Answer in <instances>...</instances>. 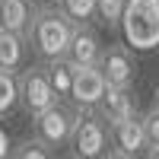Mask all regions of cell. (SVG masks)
<instances>
[{
    "instance_id": "obj_17",
    "label": "cell",
    "mask_w": 159,
    "mask_h": 159,
    "mask_svg": "<svg viewBox=\"0 0 159 159\" xmlns=\"http://www.w3.org/2000/svg\"><path fill=\"white\" fill-rule=\"evenodd\" d=\"M10 159H54V153H51L42 140H35V137H25L19 140L16 147H13Z\"/></svg>"
},
{
    "instance_id": "obj_2",
    "label": "cell",
    "mask_w": 159,
    "mask_h": 159,
    "mask_svg": "<svg viewBox=\"0 0 159 159\" xmlns=\"http://www.w3.org/2000/svg\"><path fill=\"white\" fill-rule=\"evenodd\" d=\"M124 45L134 51L159 48V0H127L121 16Z\"/></svg>"
},
{
    "instance_id": "obj_9",
    "label": "cell",
    "mask_w": 159,
    "mask_h": 159,
    "mask_svg": "<svg viewBox=\"0 0 159 159\" xmlns=\"http://www.w3.org/2000/svg\"><path fill=\"white\" fill-rule=\"evenodd\" d=\"M102 57V38L89 22H76L73 35H70V48H67V61L73 67H96Z\"/></svg>"
},
{
    "instance_id": "obj_13",
    "label": "cell",
    "mask_w": 159,
    "mask_h": 159,
    "mask_svg": "<svg viewBox=\"0 0 159 159\" xmlns=\"http://www.w3.org/2000/svg\"><path fill=\"white\" fill-rule=\"evenodd\" d=\"M48 80H51V89H54L57 102H70V89H73V64L67 57H57V61H48L45 64Z\"/></svg>"
},
{
    "instance_id": "obj_10",
    "label": "cell",
    "mask_w": 159,
    "mask_h": 159,
    "mask_svg": "<svg viewBox=\"0 0 159 159\" xmlns=\"http://www.w3.org/2000/svg\"><path fill=\"white\" fill-rule=\"evenodd\" d=\"M96 111L102 115V121H108V124L137 115V96H134V89H130V86H108Z\"/></svg>"
},
{
    "instance_id": "obj_3",
    "label": "cell",
    "mask_w": 159,
    "mask_h": 159,
    "mask_svg": "<svg viewBox=\"0 0 159 159\" xmlns=\"http://www.w3.org/2000/svg\"><path fill=\"white\" fill-rule=\"evenodd\" d=\"M70 150L76 159H102L105 153H111L108 121H102L99 111L76 115V124H73V134H70Z\"/></svg>"
},
{
    "instance_id": "obj_7",
    "label": "cell",
    "mask_w": 159,
    "mask_h": 159,
    "mask_svg": "<svg viewBox=\"0 0 159 159\" xmlns=\"http://www.w3.org/2000/svg\"><path fill=\"white\" fill-rule=\"evenodd\" d=\"M108 140H111V153L127 156V159L143 156V153H147V147H150L147 130H143V124H140V118H137V115L124 118V121L108 124Z\"/></svg>"
},
{
    "instance_id": "obj_14",
    "label": "cell",
    "mask_w": 159,
    "mask_h": 159,
    "mask_svg": "<svg viewBox=\"0 0 159 159\" xmlns=\"http://www.w3.org/2000/svg\"><path fill=\"white\" fill-rule=\"evenodd\" d=\"M19 105V76L10 70H0V118L16 111Z\"/></svg>"
},
{
    "instance_id": "obj_16",
    "label": "cell",
    "mask_w": 159,
    "mask_h": 159,
    "mask_svg": "<svg viewBox=\"0 0 159 159\" xmlns=\"http://www.w3.org/2000/svg\"><path fill=\"white\" fill-rule=\"evenodd\" d=\"M124 7H127V0H96V19L108 29H115V25H121Z\"/></svg>"
},
{
    "instance_id": "obj_18",
    "label": "cell",
    "mask_w": 159,
    "mask_h": 159,
    "mask_svg": "<svg viewBox=\"0 0 159 159\" xmlns=\"http://www.w3.org/2000/svg\"><path fill=\"white\" fill-rule=\"evenodd\" d=\"M140 124H143V130H147V140L159 143V105H153L150 111L140 115Z\"/></svg>"
},
{
    "instance_id": "obj_12",
    "label": "cell",
    "mask_w": 159,
    "mask_h": 159,
    "mask_svg": "<svg viewBox=\"0 0 159 159\" xmlns=\"http://www.w3.org/2000/svg\"><path fill=\"white\" fill-rule=\"evenodd\" d=\"M32 25V0H0V29L29 35Z\"/></svg>"
},
{
    "instance_id": "obj_19",
    "label": "cell",
    "mask_w": 159,
    "mask_h": 159,
    "mask_svg": "<svg viewBox=\"0 0 159 159\" xmlns=\"http://www.w3.org/2000/svg\"><path fill=\"white\" fill-rule=\"evenodd\" d=\"M10 153H13V143H10V137H7L3 124H0V159H10Z\"/></svg>"
},
{
    "instance_id": "obj_15",
    "label": "cell",
    "mask_w": 159,
    "mask_h": 159,
    "mask_svg": "<svg viewBox=\"0 0 159 159\" xmlns=\"http://www.w3.org/2000/svg\"><path fill=\"white\" fill-rule=\"evenodd\" d=\"M57 10L73 25L76 22H89L92 16H96V0H57Z\"/></svg>"
},
{
    "instance_id": "obj_21",
    "label": "cell",
    "mask_w": 159,
    "mask_h": 159,
    "mask_svg": "<svg viewBox=\"0 0 159 159\" xmlns=\"http://www.w3.org/2000/svg\"><path fill=\"white\" fill-rule=\"evenodd\" d=\"M102 159H127V156H118V153H105Z\"/></svg>"
},
{
    "instance_id": "obj_22",
    "label": "cell",
    "mask_w": 159,
    "mask_h": 159,
    "mask_svg": "<svg viewBox=\"0 0 159 159\" xmlns=\"http://www.w3.org/2000/svg\"><path fill=\"white\" fill-rule=\"evenodd\" d=\"M156 105H159V86H156Z\"/></svg>"
},
{
    "instance_id": "obj_23",
    "label": "cell",
    "mask_w": 159,
    "mask_h": 159,
    "mask_svg": "<svg viewBox=\"0 0 159 159\" xmlns=\"http://www.w3.org/2000/svg\"><path fill=\"white\" fill-rule=\"evenodd\" d=\"M70 159H76V156H70Z\"/></svg>"
},
{
    "instance_id": "obj_4",
    "label": "cell",
    "mask_w": 159,
    "mask_h": 159,
    "mask_svg": "<svg viewBox=\"0 0 159 159\" xmlns=\"http://www.w3.org/2000/svg\"><path fill=\"white\" fill-rule=\"evenodd\" d=\"M73 124H76V108L67 102H54L51 108H45L42 115L32 118V137L42 140L48 150H57V147H67L70 134H73Z\"/></svg>"
},
{
    "instance_id": "obj_20",
    "label": "cell",
    "mask_w": 159,
    "mask_h": 159,
    "mask_svg": "<svg viewBox=\"0 0 159 159\" xmlns=\"http://www.w3.org/2000/svg\"><path fill=\"white\" fill-rule=\"evenodd\" d=\"M143 159H159V143H150L147 153H143Z\"/></svg>"
},
{
    "instance_id": "obj_5",
    "label": "cell",
    "mask_w": 159,
    "mask_h": 159,
    "mask_svg": "<svg viewBox=\"0 0 159 159\" xmlns=\"http://www.w3.org/2000/svg\"><path fill=\"white\" fill-rule=\"evenodd\" d=\"M54 102H57V96H54V89H51L45 64L22 67V73H19V105H22V111L29 118H35L45 108H51Z\"/></svg>"
},
{
    "instance_id": "obj_1",
    "label": "cell",
    "mask_w": 159,
    "mask_h": 159,
    "mask_svg": "<svg viewBox=\"0 0 159 159\" xmlns=\"http://www.w3.org/2000/svg\"><path fill=\"white\" fill-rule=\"evenodd\" d=\"M70 35H73V22L64 16L57 7H38L32 10V25H29V48L38 54V61H57L67 57L70 48Z\"/></svg>"
},
{
    "instance_id": "obj_11",
    "label": "cell",
    "mask_w": 159,
    "mask_h": 159,
    "mask_svg": "<svg viewBox=\"0 0 159 159\" xmlns=\"http://www.w3.org/2000/svg\"><path fill=\"white\" fill-rule=\"evenodd\" d=\"M25 61H29V38L19 32L0 29V70L16 73L25 67Z\"/></svg>"
},
{
    "instance_id": "obj_8",
    "label": "cell",
    "mask_w": 159,
    "mask_h": 159,
    "mask_svg": "<svg viewBox=\"0 0 159 159\" xmlns=\"http://www.w3.org/2000/svg\"><path fill=\"white\" fill-rule=\"evenodd\" d=\"M99 70H102V76H105L108 86H134L137 61H134V54H130L127 45H108V48H102Z\"/></svg>"
},
{
    "instance_id": "obj_6",
    "label": "cell",
    "mask_w": 159,
    "mask_h": 159,
    "mask_svg": "<svg viewBox=\"0 0 159 159\" xmlns=\"http://www.w3.org/2000/svg\"><path fill=\"white\" fill-rule=\"evenodd\" d=\"M105 89H108V83H105V76L96 67H73V89H70V105L76 108V115H86V111H96L99 102L105 96Z\"/></svg>"
}]
</instances>
